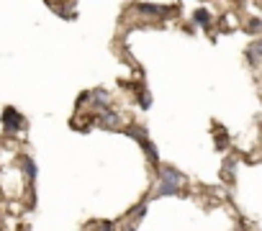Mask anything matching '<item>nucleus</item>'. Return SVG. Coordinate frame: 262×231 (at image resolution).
I'll use <instances>...</instances> for the list:
<instances>
[{"instance_id":"f8f14e48","label":"nucleus","mask_w":262,"mask_h":231,"mask_svg":"<svg viewBox=\"0 0 262 231\" xmlns=\"http://www.w3.org/2000/svg\"><path fill=\"white\" fill-rule=\"evenodd\" d=\"M100 231H113V223H111V221H103V223H100Z\"/></svg>"},{"instance_id":"6e6552de","label":"nucleus","mask_w":262,"mask_h":231,"mask_svg":"<svg viewBox=\"0 0 262 231\" xmlns=\"http://www.w3.org/2000/svg\"><path fill=\"white\" fill-rule=\"evenodd\" d=\"M249 59H262V39H257L252 46H249Z\"/></svg>"},{"instance_id":"9d476101","label":"nucleus","mask_w":262,"mask_h":231,"mask_svg":"<svg viewBox=\"0 0 262 231\" xmlns=\"http://www.w3.org/2000/svg\"><path fill=\"white\" fill-rule=\"evenodd\" d=\"M24 165H26L29 180H34V177H36V165H34V159H31V157H24Z\"/></svg>"},{"instance_id":"7ed1b4c3","label":"nucleus","mask_w":262,"mask_h":231,"mask_svg":"<svg viewBox=\"0 0 262 231\" xmlns=\"http://www.w3.org/2000/svg\"><path fill=\"white\" fill-rule=\"evenodd\" d=\"M98 124H100L103 129H118L121 119H118V113H113V110H103L100 119H98Z\"/></svg>"},{"instance_id":"f257e3e1","label":"nucleus","mask_w":262,"mask_h":231,"mask_svg":"<svg viewBox=\"0 0 262 231\" xmlns=\"http://www.w3.org/2000/svg\"><path fill=\"white\" fill-rule=\"evenodd\" d=\"M126 134L131 136V139H137V142L147 149V154H149V162L152 165H157V149L152 147V142H149V136H147V131L144 129H126Z\"/></svg>"},{"instance_id":"f03ea898","label":"nucleus","mask_w":262,"mask_h":231,"mask_svg":"<svg viewBox=\"0 0 262 231\" xmlns=\"http://www.w3.org/2000/svg\"><path fill=\"white\" fill-rule=\"evenodd\" d=\"M21 124H24V119H21V113L16 110V108H6L3 110V126H6V131H18L21 129Z\"/></svg>"},{"instance_id":"20e7f679","label":"nucleus","mask_w":262,"mask_h":231,"mask_svg":"<svg viewBox=\"0 0 262 231\" xmlns=\"http://www.w3.org/2000/svg\"><path fill=\"white\" fill-rule=\"evenodd\" d=\"M160 180H162V182H170V185H180V182H183V175H180L178 170H172V167H165Z\"/></svg>"},{"instance_id":"9b49d317","label":"nucleus","mask_w":262,"mask_h":231,"mask_svg":"<svg viewBox=\"0 0 262 231\" xmlns=\"http://www.w3.org/2000/svg\"><path fill=\"white\" fill-rule=\"evenodd\" d=\"M139 105H142V108H149V105H152L149 92H139Z\"/></svg>"},{"instance_id":"423d86ee","label":"nucleus","mask_w":262,"mask_h":231,"mask_svg":"<svg viewBox=\"0 0 262 231\" xmlns=\"http://www.w3.org/2000/svg\"><path fill=\"white\" fill-rule=\"evenodd\" d=\"M137 8H139L142 13H147V16H162V13H165V8H162V6H155V3H139Z\"/></svg>"},{"instance_id":"0eeeda50","label":"nucleus","mask_w":262,"mask_h":231,"mask_svg":"<svg viewBox=\"0 0 262 231\" xmlns=\"http://www.w3.org/2000/svg\"><path fill=\"white\" fill-rule=\"evenodd\" d=\"M180 193V185H170V182H162L157 195H178Z\"/></svg>"},{"instance_id":"39448f33","label":"nucleus","mask_w":262,"mask_h":231,"mask_svg":"<svg viewBox=\"0 0 262 231\" xmlns=\"http://www.w3.org/2000/svg\"><path fill=\"white\" fill-rule=\"evenodd\" d=\"M193 21L198 23V26H208V23H211V11L208 8H198L193 13Z\"/></svg>"},{"instance_id":"ddd939ff","label":"nucleus","mask_w":262,"mask_h":231,"mask_svg":"<svg viewBox=\"0 0 262 231\" xmlns=\"http://www.w3.org/2000/svg\"><path fill=\"white\" fill-rule=\"evenodd\" d=\"M249 31H259V21H252L249 23Z\"/></svg>"},{"instance_id":"1a4fd4ad","label":"nucleus","mask_w":262,"mask_h":231,"mask_svg":"<svg viewBox=\"0 0 262 231\" xmlns=\"http://www.w3.org/2000/svg\"><path fill=\"white\" fill-rule=\"evenodd\" d=\"M93 100H95V105H108V103H111V98H108V92L105 90H98V92H93Z\"/></svg>"}]
</instances>
